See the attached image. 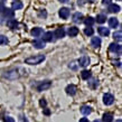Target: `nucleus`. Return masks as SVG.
<instances>
[{
  "mask_svg": "<svg viewBox=\"0 0 122 122\" xmlns=\"http://www.w3.org/2000/svg\"><path fill=\"white\" fill-rule=\"evenodd\" d=\"M44 59H45V55L31 56V57L26 58V64H30V65H37V64H41Z\"/></svg>",
  "mask_w": 122,
  "mask_h": 122,
  "instance_id": "nucleus-1",
  "label": "nucleus"
},
{
  "mask_svg": "<svg viewBox=\"0 0 122 122\" xmlns=\"http://www.w3.org/2000/svg\"><path fill=\"white\" fill-rule=\"evenodd\" d=\"M114 102V96L110 94V93H105L103 95V103L105 105H111Z\"/></svg>",
  "mask_w": 122,
  "mask_h": 122,
  "instance_id": "nucleus-2",
  "label": "nucleus"
},
{
  "mask_svg": "<svg viewBox=\"0 0 122 122\" xmlns=\"http://www.w3.org/2000/svg\"><path fill=\"white\" fill-rule=\"evenodd\" d=\"M109 49H110V52L112 53H115V54H118V55H121V45L119 44H111L110 45V47H109Z\"/></svg>",
  "mask_w": 122,
  "mask_h": 122,
  "instance_id": "nucleus-3",
  "label": "nucleus"
},
{
  "mask_svg": "<svg viewBox=\"0 0 122 122\" xmlns=\"http://www.w3.org/2000/svg\"><path fill=\"white\" fill-rule=\"evenodd\" d=\"M90 64V57L89 56H82L78 58V65L82 67H86L89 66Z\"/></svg>",
  "mask_w": 122,
  "mask_h": 122,
  "instance_id": "nucleus-4",
  "label": "nucleus"
},
{
  "mask_svg": "<svg viewBox=\"0 0 122 122\" xmlns=\"http://www.w3.org/2000/svg\"><path fill=\"white\" fill-rule=\"evenodd\" d=\"M58 15L62 19H67L70 17V10H68V8H61L58 11Z\"/></svg>",
  "mask_w": 122,
  "mask_h": 122,
  "instance_id": "nucleus-5",
  "label": "nucleus"
},
{
  "mask_svg": "<svg viewBox=\"0 0 122 122\" xmlns=\"http://www.w3.org/2000/svg\"><path fill=\"white\" fill-rule=\"evenodd\" d=\"M51 82L49 81H46V82H41V84L37 86V90L39 91V92H41V91H45V90H47L51 87Z\"/></svg>",
  "mask_w": 122,
  "mask_h": 122,
  "instance_id": "nucleus-6",
  "label": "nucleus"
},
{
  "mask_svg": "<svg viewBox=\"0 0 122 122\" xmlns=\"http://www.w3.org/2000/svg\"><path fill=\"white\" fill-rule=\"evenodd\" d=\"M65 91H66V93L68 95H75V94H76V86H75L74 84L67 85Z\"/></svg>",
  "mask_w": 122,
  "mask_h": 122,
  "instance_id": "nucleus-7",
  "label": "nucleus"
},
{
  "mask_svg": "<svg viewBox=\"0 0 122 122\" xmlns=\"http://www.w3.org/2000/svg\"><path fill=\"white\" fill-rule=\"evenodd\" d=\"M30 34L33 35L34 37H39L41 35H43V29H41V27H35V28L31 29Z\"/></svg>",
  "mask_w": 122,
  "mask_h": 122,
  "instance_id": "nucleus-8",
  "label": "nucleus"
},
{
  "mask_svg": "<svg viewBox=\"0 0 122 122\" xmlns=\"http://www.w3.org/2000/svg\"><path fill=\"white\" fill-rule=\"evenodd\" d=\"M54 35H55V37H57V38H63L64 36H65V30H64L63 27H59V28H57V29L55 30Z\"/></svg>",
  "mask_w": 122,
  "mask_h": 122,
  "instance_id": "nucleus-9",
  "label": "nucleus"
},
{
  "mask_svg": "<svg viewBox=\"0 0 122 122\" xmlns=\"http://www.w3.org/2000/svg\"><path fill=\"white\" fill-rule=\"evenodd\" d=\"M81 113L83 115H89L92 113V107H87V105H83L81 107Z\"/></svg>",
  "mask_w": 122,
  "mask_h": 122,
  "instance_id": "nucleus-10",
  "label": "nucleus"
},
{
  "mask_svg": "<svg viewBox=\"0 0 122 122\" xmlns=\"http://www.w3.org/2000/svg\"><path fill=\"white\" fill-rule=\"evenodd\" d=\"M1 14H4V17H6V18H12L14 15H15L14 10H11V9H7V8H5L4 11H2Z\"/></svg>",
  "mask_w": 122,
  "mask_h": 122,
  "instance_id": "nucleus-11",
  "label": "nucleus"
},
{
  "mask_svg": "<svg viewBox=\"0 0 122 122\" xmlns=\"http://www.w3.org/2000/svg\"><path fill=\"white\" fill-rule=\"evenodd\" d=\"M97 31H99V34H100L101 36H109L110 35V29L105 28V27H99Z\"/></svg>",
  "mask_w": 122,
  "mask_h": 122,
  "instance_id": "nucleus-12",
  "label": "nucleus"
},
{
  "mask_svg": "<svg viewBox=\"0 0 122 122\" xmlns=\"http://www.w3.org/2000/svg\"><path fill=\"white\" fill-rule=\"evenodd\" d=\"M7 26L11 29H16L17 27H18V21L16 20V19H10V20H8L7 21Z\"/></svg>",
  "mask_w": 122,
  "mask_h": 122,
  "instance_id": "nucleus-13",
  "label": "nucleus"
},
{
  "mask_svg": "<svg viewBox=\"0 0 122 122\" xmlns=\"http://www.w3.org/2000/svg\"><path fill=\"white\" fill-rule=\"evenodd\" d=\"M91 44H92L93 47L99 48L101 46V39L99 37H92V39H91Z\"/></svg>",
  "mask_w": 122,
  "mask_h": 122,
  "instance_id": "nucleus-14",
  "label": "nucleus"
},
{
  "mask_svg": "<svg viewBox=\"0 0 122 122\" xmlns=\"http://www.w3.org/2000/svg\"><path fill=\"white\" fill-rule=\"evenodd\" d=\"M67 34L70 35L71 37H74L78 34V28L77 27H70L68 30H67Z\"/></svg>",
  "mask_w": 122,
  "mask_h": 122,
  "instance_id": "nucleus-15",
  "label": "nucleus"
},
{
  "mask_svg": "<svg viewBox=\"0 0 122 122\" xmlns=\"http://www.w3.org/2000/svg\"><path fill=\"white\" fill-rule=\"evenodd\" d=\"M53 33L52 31H47L43 35V41H53Z\"/></svg>",
  "mask_w": 122,
  "mask_h": 122,
  "instance_id": "nucleus-16",
  "label": "nucleus"
},
{
  "mask_svg": "<svg viewBox=\"0 0 122 122\" xmlns=\"http://www.w3.org/2000/svg\"><path fill=\"white\" fill-rule=\"evenodd\" d=\"M34 47L37 48V49H41V48L45 47V43L43 41H39V39H36V41H34Z\"/></svg>",
  "mask_w": 122,
  "mask_h": 122,
  "instance_id": "nucleus-17",
  "label": "nucleus"
},
{
  "mask_svg": "<svg viewBox=\"0 0 122 122\" xmlns=\"http://www.w3.org/2000/svg\"><path fill=\"white\" fill-rule=\"evenodd\" d=\"M119 25V21L118 19L114 18V17H112V18L109 19V26L111 27V28H117Z\"/></svg>",
  "mask_w": 122,
  "mask_h": 122,
  "instance_id": "nucleus-18",
  "label": "nucleus"
},
{
  "mask_svg": "<svg viewBox=\"0 0 122 122\" xmlns=\"http://www.w3.org/2000/svg\"><path fill=\"white\" fill-rule=\"evenodd\" d=\"M22 7H24V5H22V2H20V1H14L12 5H11L12 10H18V9H21Z\"/></svg>",
  "mask_w": 122,
  "mask_h": 122,
  "instance_id": "nucleus-19",
  "label": "nucleus"
},
{
  "mask_svg": "<svg viewBox=\"0 0 122 122\" xmlns=\"http://www.w3.org/2000/svg\"><path fill=\"white\" fill-rule=\"evenodd\" d=\"M82 19H83V15L81 12H75L73 15V21L74 22H81Z\"/></svg>",
  "mask_w": 122,
  "mask_h": 122,
  "instance_id": "nucleus-20",
  "label": "nucleus"
},
{
  "mask_svg": "<svg viewBox=\"0 0 122 122\" xmlns=\"http://www.w3.org/2000/svg\"><path fill=\"white\" fill-rule=\"evenodd\" d=\"M109 11L110 12H119L120 11V6L118 5H109Z\"/></svg>",
  "mask_w": 122,
  "mask_h": 122,
  "instance_id": "nucleus-21",
  "label": "nucleus"
},
{
  "mask_svg": "<svg viewBox=\"0 0 122 122\" xmlns=\"http://www.w3.org/2000/svg\"><path fill=\"white\" fill-rule=\"evenodd\" d=\"M102 120H103V122H112L113 121V115L111 113H104Z\"/></svg>",
  "mask_w": 122,
  "mask_h": 122,
  "instance_id": "nucleus-22",
  "label": "nucleus"
},
{
  "mask_svg": "<svg viewBox=\"0 0 122 122\" xmlns=\"http://www.w3.org/2000/svg\"><path fill=\"white\" fill-rule=\"evenodd\" d=\"M81 77L83 78V80H89V78L91 77V72H90V71H86V70L82 71L81 72Z\"/></svg>",
  "mask_w": 122,
  "mask_h": 122,
  "instance_id": "nucleus-23",
  "label": "nucleus"
},
{
  "mask_svg": "<svg viewBox=\"0 0 122 122\" xmlns=\"http://www.w3.org/2000/svg\"><path fill=\"white\" fill-rule=\"evenodd\" d=\"M94 22H95V20H94V18H92V17H87V18H85V20H84V24L87 27H92Z\"/></svg>",
  "mask_w": 122,
  "mask_h": 122,
  "instance_id": "nucleus-24",
  "label": "nucleus"
},
{
  "mask_svg": "<svg viewBox=\"0 0 122 122\" xmlns=\"http://www.w3.org/2000/svg\"><path fill=\"white\" fill-rule=\"evenodd\" d=\"M113 38H114L115 41H121V39H122V33H121V30L114 31V34H113Z\"/></svg>",
  "mask_w": 122,
  "mask_h": 122,
  "instance_id": "nucleus-25",
  "label": "nucleus"
},
{
  "mask_svg": "<svg viewBox=\"0 0 122 122\" xmlns=\"http://www.w3.org/2000/svg\"><path fill=\"white\" fill-rule=\"evenodd\" d=\"M89 86H90V87H91V89H93V90H94V89H96V87L99 86V81L94 78V80H92V81H91V82H89Z\"/></svg>",
  "mask_w": 122,
  "mask_h": 122,
  "instance_id": "nucleus-26",
  "label": "nucleus"
},
{
  "mask_svg": "<svg viewBox=\"0 0 122 122\" xmlns=\"http://www.w3.org/2000/svg\"><path fill=\"white\" fill-rule=\"evenodd\" d=\"M96 21L99 22V24H103V22L107 21V16L105 15H97L96 17Z\"/></svg>",
  "mask_w": 122,
  "mask_h": 122,
  "instance_id": "nucleus-27",
  "label": "nucleus"
},
{
  "mask_svg": "<svg viewBox=\"0 0 122 122\" xmlns=\"http://www.w3.org/2000/svg\"><path fill=\"white\" fill-rule=\"evenodd\" d=\"M93 33H94V30H93V28H91V27H87V28L84 29V34L86 36H92Z\"/></svg>",
  "mask_w": 122,
  "mask_h": 122,
  "instance_id": "nucleus-28",
  "label": "nucleus"
},
{
  "mask_svg": "<svg viewBox=\"0 0 122 122\" xmlns=\"http://www.w3.org/2000/svg\"><path fill=\"white\" fill-rule=\"evenodd\" d=\"M8 44V38L6 36H0V45H7Z\"/></svg>",
  "mask_w": 122,
  "mask_h": 122,
  "instance_id": "nucleus-29",
  "label": "nucleus"
},
{
  "mask_svg": "<svg viewBox=\"0 0 122 122\" xmlns=\"http://www.w3.org/2000/svg\"><path fill=\"white\" fill-rule=\"evenodd\" d=\"M38 15H39V17H41V18H46V17H47V12H46V10H41L39 11V14H38Z\"/></svg>",
  "mask_w": 122,
  "mask_h": 122,
  "instance_id": "nucleus-30",
  "label": "nucleus"
},
{
  "mask_svg": "<svg viewBox=\"0 0 122 122\" xmlns=\"http://www.w3.org/2000/svg\"><path fill=\"white\" fill-rule=\"evenodd\" d=\"M39 104H41V107H46V104H47V102H46V100H45V99H41V101H39Z\"/></svg>",
  "mask_w": 122,
  "mask_h": 122,
  "instance_id": "nucleus-31",
  "label": "nucleus"
},
{
  "mask_svg": "<svg viewBox=\"0 0 122 122\" xmlns=\"http://www.w3.org/2000/svg\"><path fill=\"white\" fill-rule=\"evenodd\" d=\"M4 122H15V120L11 118V117H6L4 119Z\"/></svg>",
  "mask_w": 122,
  "mask_h": 122,
  "instance_id": "nucleus-32",
  "label": "nucleus"
},
{
  "mask_svg": "<svg viewBox=\"0 0 122 122\" xmlns=\"http://www.w3.org/2000/svg\"><path fill=\"white\" fill-rule=\"evenodd\" d=\"M19 122H28V121H27V119L24 115H20L19 117Z\"/></svg>",
  "mask_w": 122,
  "mask_h": 122,
  "instance_id": "nucleus-33",
  "label": "nucleus"
},
{
  "mask_svg": "<svg viewBox=\"0 0 122 122\" xmlns=\"http://www.w3.org/2000/svg\"><path fill=\"white\" fill-rule=\"evenodd\" d=\"M44 114L49 115V114H51V111H49V110H47V109H45V110H44Z\"/></svg>",
  "mask_w": 122,
  "mask_h": 122,
  "instance_id": "nucleus-34",
  "label": "nucleus"
},
{
  "mask_svg": "<svg viewBox=\"0 0 122 122\" xmlns=\"http://www.w3.org/2000/svg\"><path fill=\"white\" fill-rule=\"evenodd\" d=\"M103 4L104 5H110L111 4V0H103Z\"/></svg>",
  "mask_w": 122,
  "mask_h": 122,
  "instance_id": "nucleus-35",
  "label": "nucleus"
},
{
  "mask_svg": "<svg viewBox=\"0 0 122 122\" xmlns=\"http://www.w3.org/2000/svg\"><path fill=\"white\" fill-rule=\"evenodd\" d=\"M80 122H90V121H89V120H87L86 118H82L81 120H80Z\"/></svg>",
  "mask_w": 122,
  "mask_h": 122,
  "instance_id": "nucleus-36",
  "label": "nucleus"
},
{
  "mask_svg": "<svg viewBox=\"0 0 122 122\" xmlns=\"http://www.w3.org/2000/svg\"><path fill=\"white\" fill-rule=\"evenodd\" d=\"M4 9H5L4 5H2V4H0V14H1V12H2V11H4Z\"/></svg>",
  "mask_w": 122,
  "mask_h": 122,
  "instance_id": "nucleus-37",
  "label": "nucleus"
},
{
  "mask_svg": "<svg viewBox=\"0 0 122 122\" xmlns=\"http://www.w3.org/2000/svg\"><path fill=\"white\" fill-rule=\"evenodd\" d=\"M59 1H61V2H67L68 0H59Z\"/></svg>",
  "mask_w": 122,
  "mask_h": 122,
  "instance_id": "nucleus-38",
  "label": "nucleus"
},
{
  "mask_svg": "<svg viewBox=\"0 0 122 122\" xmlns=\"http://www.w3.org/2000/svg\"><path fill=\"white\" fill-rule=\"evenodd\" d=\"M93 122H102V121H100V120H94Z\"/></svg>",
  "mask_w": 122,
  "mask_h": 122,
  "instance_id": "nucleus-39",
  "label": "nucleus"
},
{
  "mask_svg": "<svg viewBox=\"0 0 122 122\" xmlns=\"http://www.w3.org/2000/svg\"><path fill=\"white\" fill-rule=\"evenodd\" d=\"M95 0H89V2H94Z\"/></svg>",
  "mask_w": 122,
  "mask_h": 122,
  "instance_id": "nucleus-40",
  "label": "nucleus"
},
{
  "mask_svg": "<svg viewBox=\"0 0 122 122\" xmlns=\"http://www.w3.org/2000/svg\"><path fill=\"white\" fill-rule=\"evenodd\" d=\"M115 122H122V121H121V120H117V121H115Z\"/></svg>",
  "mask_w": 122,
  "mask_h": 122,
  "instance_id": "nucleus-41",
  "label": "nucleus"
}]
</instances>
